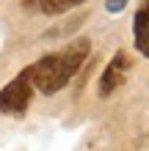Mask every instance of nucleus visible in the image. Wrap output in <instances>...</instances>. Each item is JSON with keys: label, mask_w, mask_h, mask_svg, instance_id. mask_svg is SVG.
<instances>
[{"label": "nucleus", "mask_w": 149, "mask_h": 151, "mask_svg": "<svg viewBox=\"0 0 149 151\" xmlns=\"http://www.w3.org/2000/svg\"><path fill=\"white\" fill-rule=\"evenodd\" d=\"M89 52H91V41L89 39H75L72 44H66L64 50L39 58L36 63L28 66L33 88H36L39 93H44V96L58 93L61 88H66L72 83V77L83 69Z\"/></svg>", "instance_id": "1"}, {"label": "nucleus", "mask_w": 149, "mask_h": 151, "mask_svg": "<svg viewBox=\"0 0 149 151\" xmlns=\"http://www.w3.org/2000/svg\"><path fill=\"white\" fill-rule=\"evenodd\" d=\"M33 93H36V88H33L31 72H28V66H25L22 72L0 91V113H6V115H25L28 107H31V102H33Z\"/></svg>", "instance_id": "2"}, {"label": "nucleus", "mask_w": 149, "mask_h": 151, "mask_svg": "<svg viewBox=\"0 0 149 151\" xmlns=\"http://www.w3.org/2000/svg\"><path fill=\"white\" fill-rule=\"evenodd\" d=\"M130 74V58H127V52H116V55L110 58V63L105 66V72L100 77V96H110L116 88L124 85V80Z\"/></svg>", "instance_id": "3"}, {"label": "nucleus", "mask_w": 149, "mask_h": 151, "mask_svg": "<svg viewBox=\"0 0 149 151\" xmlns=\"http://www.w3.org/2000/svg\"><path fill=\"white\" fill-rule=\"evenodd\" d=\"M133 41H135V50L144 58H149V0L138 6L133 17Z\"/></svg>", "instance_id": "4"}, {"label": "nucleus", "mask_w": 149, "mask_h": 151, "mask_svg": "<svg viewBox=\"0 0 149 151\" xmlns=\"http://www.w3.org/2000/svg\"><path fill=\"white\" fill-rule=\"evenodd\" d=\"M86 3V0H25V6L31 8V11H39V14H64L69 11V8L80 6Z\"/></svg>", "instance_id": "5"}, {"label": "nucleus", "mask_w": 149, "mask_h": 151, "mask_svg": "<svg viewBox=\"0 0 149 151\" xmlns=\"http://www.w3.org/2000/svg\"><path fill=\"white\" fill-rule=\"evenodd\" d=\"M124 6H127V0H105V8H108L110 14H119Z\"/></svg>", "instance_id": "6"}]
</instances>
